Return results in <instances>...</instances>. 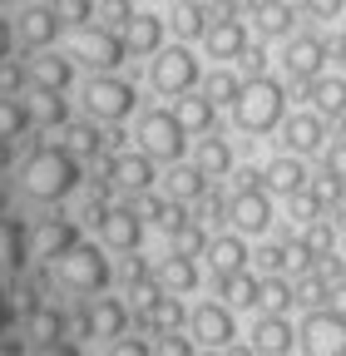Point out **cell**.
<instances>
[{
	"label": "cell",
	"instance_id": "1",
	"mask_svg": "<svg viewBox=\"0 0 346 356\" xmlns=\"http://www.w3.org/2000/svg\"><path fill=\"white\" fill-rule=\"evenodd\" d=\"M20 188L25 198L35 203H60L79 188V159L65 149V144H45V149H35L20 168Z\"/></svg>",
	"mask_w": 346,
	"mask_h": 356
},
{
	"label": "cell",
	"instance_id": "2",
	"mask_svg": "<svg viewBox=\"0 0 346 356\" xmlns=\"http://www.w3.org/2000/svg\"><path fill=\"white\" fill-rule=\"evenodd\" d=\"M233 119H238V129H247V134H267V129H277V124L287 119V95H282V84L267 79V74L242 79L238 99H233Z\"/></svg>",
	"mask_w": 346,
	"mask_h": 356
},
{
	"label": "cell",
	"instance_id": "3",
	"mask_svg": "<svg viewBox=\"0 0 346 356\" xmlns=\"http://www.w3.org/2000/svg\"><path fill=\"white\" fill-rule=\"evenodd\" d=\"M109 277H114V267H109V257H104L99 243H74L65 257H55V282H60L65 292L94 297V292L109 287Z\"/></svg>",
	"mask_w": 346,
	"mask_h": 356
},
{
	"label": "cell",
	"instance_id": "4",
	"mask_svg": "<svg viewBox=\"0 0 346 356\" xmlns=\"http://www.w3.org/2000/svg\"><path fill=\"white\" fill-rule=\"evenodd\" d=\"M134 139L154 163H179L183 149H188V134H183L179 119H173V109H144L139 124H134Z\"/></svg>",
	"mask_w": 346,
	"mask_h": 356
},
{
	"label": "cell",
	"instance_id": "5",
	"mask_svg": "<svg viewBox=\"0 0 346 356\" xmlns=\"http://www.w3.org/2000/svg\"><path fill=\"white\" fill-rule=\"evenodd\" d=\"M134 84L129 79H119V74H94L90 84H84V95H79V104H84V114H90L94 124H119V119H129L134 114Z\"/></svg>",
	"mask_w": 346,
	"mask_h": 356
},
{
	"label": "cell",
	"instance_id": "6",
	"mask_svg": "<svg viewBox=\"0 0 346 356\" xmlns=\"http://www.w3.org/2000/svg\"><path fill=\"white\" fill-rule=\"evenodd\" d=\"M297 346H302V356H346V312L312 307L307 317H302Z\"/></svg>",
	"mask_w": 346,
	"mask_h": 356
},
{
	"label": "cell",
	"instance_id": "7",
	"mask_svg": "<svg viewBox=\"0 0 346 356\" xmlns=\"http://www.w3.org/2000/svg\"><path fill=\"white\" fill-rule=\"evenodd\" d=\"M198 79H203V70H198V55L188 50V44H168V50L154 55L149 84L158 89V95L179 99V95H188V89H198Z\"/></svg>",
	"mask_w": 346,
	"mask_h": 356
},
{
	"label": "cell",
	"instance_id": "8",
	"mask_svg": "<svg viewBox=\"0 0 346 356\" xmlns=\"http://www.w3.org/2000/svg\"><path fill=\"white\" fill-rule=\"evenodd\" d=\"M124 35H114L109 25H84V30H74V44H69V60H79V65H90V70H99V74H114L119 65H124Z\"/></svg>",
	"mask_w": 346,
	"mask_h": 356
},
{
	"label": "cell",
	"instance_id": "9",
	"mask_svg": "<svg viewBox=\"0 0 346 356\" xmlns=\"http://www.w3.org/2000/svg\"><path fill=\"white\" fill-rule=\"evenodd\" d=\"M188 332H193V341L208 346V351H228L233 337H238L233 307H228V302H203V307H193V312H188Z\"/></svg>",
	"mask_w": 346,
	"mask_h": 356
},
{
	"label": "cell",
	"instance_id": "10",
	"mask_svg": "<svg viewBox=\"0 0 346 356\" xmlns=\"http://www.w3.org/2000/svg\"><path fill=\"white\" fill-rule=\"evenodd\" d=\"M228 222L242 238H263L272 228V193L267 188H242L228 198Z\"/></svg>",
	"mask_w": 346,
	"mask_h": 356
},
{
	"label": "cell",
	"instance_id": "11",
	"mask_svg": "<svg viewBox=\"0 0 346 356\" xmlns=\"http://www.w3.org/2000/svg\"><path fill=\"white\" fill-rule=\"evenodd\" d=\"M74 243H79V222H74V218H65V213L40 218V222H35V233H30V257L55 262V257H65Z\"/></svg>",
	"mask_w": 346,
	"mask_h": 356
},
{
	"label": "cell",
	"instance_id": "12",
	"mask_svg": "<svg viewBox=\"0 0 346 356\" xmlns=\"http://www.w3.org/2000/svg\"><path fill=\"white\" fill-rule=\"evenodd\" d=\"M99 238H104V248H114V252H134V248L144 243V213H139V208H124V203L104 208V213H99Z\"/></svg>",
	"mask_w": 346,
	"mask_h": 356
},
{
	"label": "cell",
	"instance_id": "13",
	"mask_svg": "<svg viewBox=\"0 0 346 356\" xmlns=\"http://www.w3.org/2000/svg\"><path fill=\"white\" fill-rule=\"evenodd\" d=\"M158 184V173H154V159L139 149V154H114L109 159V188H119V193H149Z\"/></svg>",
	"mask_w": 346,
	"mask_h": 356
},
{
	"label": "cell",
	"instance_id": "14",
	"mask_svg": "<svg viewBox=\"0 0 346 356\" xmlns=\"http://www.w3.org/2000/svg\"><path fill=\"white\" fill-rule=\"evenodd\" d=\"M25 84H30V89H55V95H65V89L74 84V60L60 55V50H35V60L25 65Z\"/></svg>",
	"mask_w": 346,
	"mask_h": 356
},
{
	"label": "cell",
	"instance_id": "15",
	"mask_svg": "<svg viewBox=\"0 0 346 356\" xmlns=\"http://www.w3.org/2000/svg\"><path fill=\"white\" fill-rule=\"evenodd\" d=\"M203 50H208L213 60H242V50H247V25H242L238 15L208 20V30H203Z\"/></svg>",
	"mask_w": 346,
	"mask_h": 356
},
{
	"label": "cell",
	"instance_id": "16",
	"mask_svg": "<svg viewBox=\"0 0 346 356\" xmlns=\"http://www.w3.org/2000/svg\"><path fill=\"white\" fill-rule=\"evenodd\" d=\"M60 15H55V6H30L20 20H15V40L25 44V50H50V44L60 40Z\"/></svg>",
	"mask_w": 346,
	"mask_h": 356
},
{
	"label": "cell",
	"instance_id": "17",
	"mask_svg": "<svg viewBox=\"0 0 346 356\" xmlns=\"http://www.w3.org/2000/svg\"><path fill=\"white\" fill-rule=\"evenodd\" d=\"M124 327H129V307L119 297H94L90 312H84V322H79L84 337H104V341L124 337Z\"/></svg>",
	"mask_w": 346,
	"mask_h": 356
},
{
	"label": "cell",
	"instance_id": "18",
	"mask_svg": "<svg viewBox=\"0 0 346 356\" xmlns=\"http://www.w3.org/2000/svg\"><path fill=\"white\" fill-rule=\"evenodd\" d=\"M282 65H287V74H292L297 84H312V79H322V65H327V44H322L317 35H302V40H292V44H287Z\"/></svg>",
	"mask_w": 346,
	"mask_h": 356
},
{
	"label": "cell",
	"instance_id": "19",
	"mask_svg": "<svg viewBox=\"0 0 346 356\" xmlns=\"http://www.w3.org/2000/svg\"><path fill=\"white\" fill-rule=\"evenodd\" d=\"M322 139H327V124H322V114L312 109V114H287L282 119V144H287V154H317L322 149Z\"/></svg>",
	"mask_w": 346,
	"mask_h": 356
},
{
	"label": "cell",
	"instance_id": "20",
	"mask_svg": "<svg viewBox=\"0 0 346 356\" xmlns=\"http://www.w3.org/2000/svg\"><path fill=\"white\" fill-rule=\"evenodd\" d=\"M292 346H297L292 322L277 317V312H263V317H257V327H252V351H257V356H287Z\"/></svg>",
	"mask_w": 346,
	"mask_h": 356
},
{
	"label": "cell",
	"instance_id": "21",
	"mask_svg": "<svg viewBox=\"0 0 346 356\" xmlns=\"http://www.w3.org/2000/svg\"><path fill=\"white\" fill-rule=\"evenodd\" d=\"M124 50L129 55H158L163 50V20L154 10H134L124 25Z\"/></svg>",
	"mask_w": 346,
	"mask_h": 356
},
{
	"label": "cell",
	"instance_id": "22",
	"mask_svg": "<svg viewBox=\"0 0 346 356\" xmlns=\"http://www.w3.org/2000/svg\"><path fill=\"white\" fill-rule=\"evenodd\" d=\"M263 188H267V193H277V198H292V193H302V188H307V163H302L297 154H282V159H272V163L263 168Z\"/></svg>",
	"mask_w": 346,
	"mask_h": 356
},
{
	"label": "cell",
	"instance_id": "23",
	"mask_svg": "<svg viewBox=\"0 0 346 356\" xmlns=\"http://www.w3.org/2000/svg\"><path fill=\"white\" fill-rule=\"evenodd\" d=\"M173 119L183 124V134H213V119H218V104H213L203 89H188V95L173 99Z\"/></svg>",
	"mask_w": 346,
	"mask_h": 356
},
{
	"label": "cell",
	"instance_id": "24",
	"mask_svg": "<svg viewBox=\"0 0 346 356\" xmlns=\"http://www.w3.org/2000/svg\"><path fill=\"white\" fill-rule=\"evenodd\" d=\"M208 267H213V273H218V277H233V273H242V267H247V243H242V233H223V238H208Z\"/></svg>",
	"mask_w": 346,
	"mask_h": 356
},
{
	"label": "cell",
	"instance_id": "25",
	"mask_svg": "<svg viewBox=\"0 0 346 356\" xmlns=\"http://www.w3.org/2000/svg\"><path fill=\"white\" fill-rule=\"evenodd\" d=\"M154 277H158V287H163V292L183 297V292H193V287H198V262H193L188 252H168V257L154 267Z\"/></svg>",
	"mask_w": 346,
	"mask_h": 356
},
{
	"label": "cell",
	"instance_id": "26",
	"mask_svg": "<svg viewBox=\"0 0 346 356\" xmlns=\"http://www.w3.org/2000/svg\"><path fill=\"white\" fill-rule=\"evenodd\" d=\"M193 168H198L203 178H223V173H233V144L218 139V134H198Z\"/></svg>",
	"mask_w": 346,
	"mask_h": 356
},
{
	"label": "cell",
	"instance_id": "27",
	"mask_svg": "<svg viewBox=\"0 0 346 356\" xmlns=\"http://www.w3.org/2000/svg\"><path fill=\"white\" fill-rule=\"evenodd\" d=\"M25 104H30V124L35 129H65L69 124V99L55 95V89H35Z\"/></svg>",
	"mask_w": 346,
	"mask_h": 356
},
{
	"label": "cell",
	"instance_id": "28",
	"mask_svg": "<svg viewBox=\"0 0 346 356\" xmlns=\"http://www.w3.org/2000/svg\"><path fill=\"white\" fill-rule=\"evenodd\" d=\"M307 95H312V109H317L322 119H341V114H346V79H341V74H322V79H312V84H307Z\"/></svg>",
	"mask_w": 346,
	"mask_h": 356
},
{
	"label": "cell",
	"instance_id": "29",
	"mask_svg": "<svg viewBox=\"0 0 346 356\" xmlns=\"http://www.w3.org/2000/svg\"><path fill=\"white\" fill-rule=\"evenodd\" d=\"M163 188H168L173 203H198V198L208 193V178H203L193 163H173L168 178H163Z\"/></svg>",
	"mask_w": 346,
	"mask_h": 356
},
{
	"label": "cell",
	"instance_id": "30",
	"mask_svg": "<svg viewBox=\"0 0 346 356\" xmlns=\"http://www.w3.org/2000/svg\"><path fill=\"white\" fill-rule=\"evenodd\" d=\"M218 297L228 307H257V302H263V277H252L247 267L233 273V277H218Z\"/></svg>",
	"mask_w": 346,
	"mask_h": 356
},
{
	"label": "cell",
	"instance_id": "31",
	"mask_svg": "<svg viewBox=\"0 0 346 356\" xmlns=\"http://www.w3.org/2000/svg\"><path fill=\"white\" fill-rule=\"evenodd\" d=\"M65 149L84 163V159L104 154V149H109V139H104V129H99V124H65Z\"/></svg>",
	"mask_w": 346,
	"mask_h": 356
},
{
	"label": "cell",
	"instance_id": "32",
	"mask_svg": "<svg viewBox=\"0 0 346 356\" xmlns=\"http://www.w3.org/2000/svg\"><path fill=\"white\" fill-rule=\"evenodd\" d=\"M252 20H257V35L272 40V35H287L297 15H292L287 0H257V6H252Z\"/></svg>",
	"mask_w": 346,
	"mask_h": 356
},
{
	"label": "cell",
	"instance_id": "33",
	"mask_svg": "<svg viewBox=\"0 0 346 356\" xmlns=\"http://www.w3.org/2000/svg\"><path fill=\"white\" fill-rule=\"evenodd\" d=\"M158 337L163 332H183V322H188V312H183V302L179 297H173V292H158V302L149 307V317H144Z\"/></svg>",
	"mask_w": 346,
	"mask_h": 356
},
{
	"label": "cell",
	"instance_id": "34",
	"mask_svg": "<svg viewBox=\"0 0 346 356\" xmlns=\"http://www.w3.org/2000/svg\"><path fill=\"white\" fill-rule=\"evenodd\" d=\"M25 252H30V238L15 218H0V267H25Z\"/></svg>",
	"mask_w": 346,
	"mask_h": 356
},
{
	"label": "cell",
	"instance_id": "35",
	"mask_svg": "<svg viewBox=\"0 0 346 356\" xmlns=\"http://www.w3.org/2000/svg\"><path fill=\"white\" fill-rule=\"evenodd\" d=\"M25 332H30L35 346H40V341H60V337H65V312H55V307H30Z\"/></svg>",
	"mask_w": 346,
	"mask_h": 356
},
{
	"label": "cell",
	"instance_id": "36",
	"mask_svg": "<svg viewBox=\"0 0 346 356\" xmlns=\"http://www.w3.org/2000/svg\"><path fill=\"white\" fill-rule=\"evenodd\" d=\"M30 129V104L20 95H0V139H20Z\"/></svg>",
	"mask_w": 346,
	"mask_h": 356
},
{
	"label": "cell",
	"instance_id": "37",
	"mask_svg": "<svg viewBox=\"0 0 346 356\" xmlns=\"http://www.w3.org/2000/svg\"><path fill=\"white\" fill-rule=\"evenodd\" d=\"M198 89H203L213 104H233V99H238V89H242V79H238L233 70H213V74L198 79Z\"/></svg>",
	"mask_w": 346,
	"mask_h": 356
},
{
	"label": "cell",
	"instance_id": "38",
	"mask_svg": "<svg viewBox=\"0 0 346 356\" xmlns=\"http://www.w3.org/2000/svg\"><path fill=\"white\" fill-rule=\"evenodd\" d=\"M297 243H302V252H307V257L317 262V257H331L336 233H331V222H322V218H317V222H307V233H302Z\"/></svg>",
	"mask_w": 346,
	"mask_h": 356
},
{
	"label": "cell",
	"instance_id": "39",
	"mask_svg": "<svg viewBox=\"0 0 346 356\" xmlns=\"http://www.w3.org/2000/svg\"><path fill=\"white\" fill-rule=\"evenodd\" d=\"M173 30H179V40H193L208 30V10L198 6V0H183L179 10H173Z\"/></svg>",
	"mask_w": 346,
	"mask_h": 356
},
{
	"label": "cell",
	"instance_id": "40",
	"mask_svg": "<svg viewBox=\"0 0 346 356\" xmlns=\"http://www.w3.org/2000/svg\"><path fill=\"white\" fill-rule=\"evenodd\" d=\"M292 302H297V287H287L282 277H263V302H257L263 312H277V317H282Z\"/></svg>",
	"mask_w": 346,
	"mask_h": 356
},
{
	"label": "cell",
	"instance_id": "41",
	"mask_svg": "<svg viewBox=\"0 0 346 356\" xmlns=\"http://www.w3.org/2000/svg\"><path fill=\"white\" fill-rule=\"evenodd\" d=\"M55 15H60V25L84 30V25L94 20V0H55Z\"/></svg>",
	"mask_w": 346,
	"mask_h": 356
},
{
	"label": "cell",
	"instance_id": "42",
	"mask_svg": "<svg viewBox=\"0 0 346 356\" xmlns=\"http://www.w3.org/2000/svg\"><path fill=\"white\" fill-rule=\"evenodd\" d=\"M203 248H208V238H203V228H198V222L188 218V222H183V228H179V233H173V252H188V257H198Z\"/></svg>",
	"mask_w": 346,
	"mask_h": 356
},
{
	"label": "cell",
	"instance_id": "43",
	"mask_svg": "<svg viewBox=\"0 0 346 356\" xmlns=\"http://www.w3.org/2000/svg\"><path fill=\"white\" fill-rule=\"evenodd\" d=\"M154 356H198V351H193V337H183V332H163L158 346H154Z\"/></svg>",
	"mask_w": 346,
	"mask_h": 356
},
{
	"label": "cell",
	"instance_id": "44",
	"mask_svg": "<svg viewBox=\"0 0 346 356\" xmlns=\"http://www.w3.org/2000/svg\"><path fill=\"white\" fill-rule=\"evenodd\" d=\"M307 193H312V198H317V203L327 208V203H341V193H346V188L336 184L331 173H322V178H312V184H307Z\"/></svg>",
	"mask_w": 346,
	"mask_h": 356
},
{
	"label": "cell",
	"instance_id": "45",
	"mask_svg": "<svg viewBox=\"0 0 346 356\" xmlns=\"http://www.w3.org/2000/svg\"><path fill=\"white\" fill-rule=\"evenodd\" d=\"M104 356H154V346H149L144 337H129V332H124V337H114V341H109V351H104Z\"/></svg>",
	"mask_w": 346,
	"mask_h": 356
},
{
	"label": "cell",
	"instance_id": "46",
	"mask_svg": "<svg viewBox=\"0 0 346 356\" xmlns=\"http://www.w3.org/2000/svg\"><path fill=\"white\" fill-rule=\"evenodd\" d=\"M99 15H104V25H109V30H114V25L124 30V25H129V15H134V0H99Z\"/></svg>",
	"mask_w": 346,
	"mask_h": 356
},
{
	"label": "cell",
	"instance_id": "47",
	"mask_svg": "<svg viewBox=\"0 0 346 356\" xmlns=\"http://www.w3.org/2000/svg\"><path fill=\"white\" fill-rule=\"evenodd\" d=\"M317 213H322V203H317L307 188H302V193H292V218L302 222V228H307V222H317Z\"/></svg>",
	"mask_w": 346,
	"mask_h": 356
},
{
	"label": "cell",
	"instance_id": "48",
	"mask_svg": "<svg viewBox=\"0 0 346 356\" xmlns=\"http://www.w3.org/2000/svg\"><path fill=\"white\" fill-rule=\"evenodd\" d=\"M327 173H331V178H336V184L346 188V139L327 149Z\"/></svg>",
	"mask_w": 346,
	"mask_h": 356
},
{
	"label": "cell",
	"instance_id": "49",
	"mask_svg": "<svg viewBox=\"0 0 346 356\" xmlns=\"http://www.w3.org/2000/svg\"><path fill=\"white\" fill-rule=\"evenodd\" d=\"M149 277H154V267H149L144 257H129V262H124V282H129V287H139V282H149Z\"/></svg>",
	"mask_w": 346,
	"mask_h": 356
},
{
	"label": "cell",
	"instance_id": "50",
	"mask_svg": "<svg viewBox=\"0 0 346 356\" xmlns=\"http://www.w3.org/2000/svg\"><path fill=\"white\" fill-rule=\"evenodd\" d=\"M30 356H79V346H74V341H65V337H60V341H40V346H35V351H30Z\"/></svg>",
	"mask_w": 346,
	"mask_h": 356
},
{
	"label": "cell",
	"instance_id": "51",
	"mask_svg": "<svg viewBox=\"0 0 346 356\" xmlns=\"http://www.w3.org/2000/svg\"><path fill=\"white\" fill-rule=\"evenodd\" d=\"M302 6H307L317 20H331V15H341V6H346V0H302Z\"/></svg>",
	"mask_w": 346,
	"mask_h": 356
},
{
	"label": "cell",
	"instance_id": "52",
	"mask_svg": "<svg viewBox=\"0 0 346 356\" xmlns=\"http://www.w3.org/2000/svg\"><path fill=\"white\" fill-rule=\"evenodd\" d=\"M242 65H247V74H263V65H267V50L247 40V50H242Z\"/></svg>",
	"mask_w": 346,
	"mask_h": 356
},
{
	"label": "cell",
	"instance_id": "53",
	"mask_svg": "<svg viewBox=\"0 0 346 356\" xmlns=\"http://www.w3.org/2000/svg\"><path fill=\"white\" fill-rule=\"evenodd\" d=\"M10 44H15V25H10V20H0V65L10 60Z\"/></svg>",
	"mask_w": 346,
	"mask_h": 356
},
{
	"label": "cell",
	"instance_id": "54",
	"mask_svg": "<svg viewBox=\"0 0 346 356\" xmlns=\"http://www.w3.org/2000/svg\"><path fill=\"white\" fill-rule=\"evenodd\" d=\"M327 302H331L336 312H346V282H331V287H327Z\"/></svg>",
	"mask_w": 346,
	"mask_h": 356
},
{
	"label": "cell",
	"instance_id": "55",
	"mask_svg": "<svg viewBox=\"0 0 346 356\" xmlns=\"http://www.w3.org/2000/svg\"><path fill=\"white\" fill-rule=\"evenodd\" d=\"M0 356H25V351H20V341H15V337H0Z\"/></svg>",
	"mask_w": 346,
	"mask_h": 356
},
{
	"label": "cell",
	"instance_id": "56",
	"mask_svg": "<svg viewBox=\"0 0 346 356\" xmlns=\"http://www.w3.org/2000/svg\"><path fill=\"white\" fill-rule=\"evenodd\" d=\"M10 327V302H6V292H0V332Z\"/></svg>",
	"mask_w": 346,
	"mask_h": 356
},
{
	"label": "cell",
	"instance_id": "57",
	"mask_svg": "<svg viewBox=\"0 0 346 356\" xmlns=\"http://www.w3.org/2000/svg\"><path fill=\"white\" fill-rule=\"evenodd\" d=\"M10 168V139H0V173Z\"/></svg>",
	"mask_w": 346,
	"mask_h": 356
},
{
	"label": "cell",
	"instance_id": "58",
	"mask_svg": "<svg viewBox=\"0 0 346 356\" xmlns=\"http://www.w3.org/2000/svg\"><path fill=\"white\" fill-rule=\"evenodd\" d=\"M223 356H257V351H252V346H228Z\"/></svg>",
	"mask_w": 346,
	"mask_h": 356
},
{
	"label": "cell",
	"instance_id": "59",
	"mask_svg": "<svg viewBox=\"0 0 346 356\" xmlns=\"http://www.w3.org/2000/svg\"><path fill=\"white\" fill-rule=\"evenodd\" d=\"M203 356H223V351H203Z\"/></svg>",
	"mask_w": 346,
	"mask_h": 356
},
{
	"label": "cell",
	"instance_id": "60",
	"mask_svg": "<svg viewBox=\"0 0 346 356\" xmlns=\"http://www.w3.org/2000/svg\"><path fill=\"white\" fill-rule=\"evenodd\" d=\"M0 6H10V0H0Z\"/></svg>",
	"mask_w": 346,
	"mask_h": 356
},
{
	"label": "cell",
	"instance_id": "61",
	"mask_svg": "<svg viewBox=\"0 0 346 356\" xmlns=\"http://www.w3.org/2000/svg\"><path fill=\"white\" fill-rule=\"evenodd\" d=\"M198 6H208V0H198Z\"/></svg>",
	"mask_w": 346,
	"mask_h": 356
}]
</instances>
